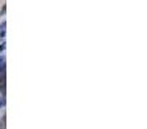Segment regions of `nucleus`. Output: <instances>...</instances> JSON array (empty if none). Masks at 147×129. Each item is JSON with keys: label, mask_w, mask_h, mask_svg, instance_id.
I'll return each mask as SVG.
<instances>
[{"label": "nucleus", "mask_w": 147, "mask_h": 129, "mask_svg": "<svg viewBox=\"0 0 147 129\" xmlns=\"http://www.w3.org/2000/svg\"><path fill=\"white\" fill-rule=\"evenodd\" d=\"M5 49V44H3V45H0V52H3Z\"/></svg>", "instance_id": "1"}]
</instances>
